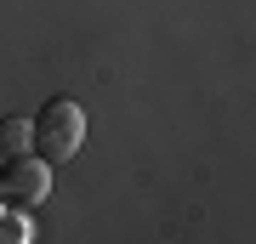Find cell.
I'll return each mask as SVG.
<instances>
[{
    "label": "cell",
    "mask_w": 256,
    "mask_h": 244,
    "mask_svg": "<svg viewBox=\"0 0 256 244\" xmlns=\"http://www.w3.org/2000/svg\"><path fill=\"white\" fill-rule=\"evenodd\" d=\"M80 142H86V108L68 97H52L40 108V119H28V148L46 165H68L80 154Z\"/></svg>",
    "instance_id": "obj_1"
},
{
    "label": "cell",
    "mask_w": 256,
    "mask_h": 244,
    "mask_svg": "<svg viewBox=\"0 0 256 244\" xmlns=\"http://www.w3.org/2000/svg\"><path fill=\"white\" fill-rule=\"evenodd\" d=\"M28 233H34V227H28V216L18 205H0V244H23Z\"/></svg>",
    "instance_id": "obj_4"
},
{
    "label": "cell",
    "mask_w": 256,
    "mask_h": 244,
    "mask_svg": "<svg viewBox=\"0 0 256 244\" xmlns=\"http://www.w3.org/2000/svg\"><path fill=\"white\" fill-rule=\"evenodd\" d=\"M18 154H28V119L6 114L0 119V159H18Z\"/></svg>",
    "instance_id": "obj_3"
},
{
    "label": "cell",
    "mask_w": 256,
    "mask_h": 244,
    "mask_svg": "<svg viewBox=\"0 0 256 244\" xmlns=\"http://www.w3.org/2000/svg\"><path fill=\"white\" fill-rule=\"evenodd\" d=\"M46 193H52V165L40 159V154L6 159V171H0V205L34 210V205H46Z\"/></svg>",
    "instance_id": "obj_2"
}]
</instances>
